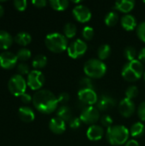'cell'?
I'll return each instance as SVG.
<instances>
[{"instance_id":"cell-15","label":"cell","mask_w":145,"mask_h":146,"mask_svg":"<svg viewBox=\"0 0 145 146\" xmlns=\"http://www.w3.org/2000/svg\"><path fill=\"white\" fill-rule=\"evenodd\" d=\"M49 128L56 134H62L66 130V122L57 116L53 117L49 122Z\"/></svg>"},{"instance_id":"cell-37","label":"cell","mask_w":145,"mask_h":146,"mask_svg":"<svg viewBox=\"0 0 145 146\" xmlns=\"http://www.w3.org/2000/svg\"><path fill=\"white\" fill-rule=\"evenodd\" d=\"M13 4L16 9L22 11V10L26 9V5H27V2H26V0H14Z\"/></svg>"},{"instance_id":"cell-11","label":"cell","mask_w":145,"mask_h":146,"mask_svg":"<svg viewBox=\"0 0 145 146\" xmlns=\"http://www.w3.org/2000/svg\"><path fill=\"white\" fill-rule=\"evenodd\" d=\"M73 15L78 21L82 22V23L89 21L91 18V10L89 9L88 7L83 5V4L76 5L73 9Z\"/></svg>"},{"instance_id":"cell-2","label":"cell","mask_w":145,"mask_h":146,"mask_svg":"<svg viewBox=\"0 0 145 146\" xmlns=\"http://www.w3.org/2000/svg\"><path fill=\"white\" fill-rule=\"evenodd\" d=\"M130 131L122 125H115L108 128L106 139L112 145H122L128 141Z\"/></svg>"},{"instance_id":"cell-32","label":"cell","mask_w":145,"mask_h":146,"mask_svg":"<svg viewBox=\"0 0 145 146\" xmlns=\"http://www.w3.org/2000/svg\"><path fill=\"white\" fill-rule=\"evenodd\" d=\"M79 85H80L81 88H84V89H93L94 88L93 81L89 77L82 78L79 81Z\"/></svg>"},{"instance_id":"cell-38","label":"cell","mask_w":145,"mask_h":146,"mask_svg":"<svg viewBox=\"0 0 145 146\" xmlns=\"http://www.w3.org/2000/svg\"><path fill=\"white\" fill-rule=\"evenodd\" d=\"M70 99V95L67 92H62L58 95L57 97V100H58V104H62V105H65Z\"/></svg>"},{"instance_id":"cell-8","label":"cell","mask_w":145,"mask_h":146,"mask_svg":"<svg viewBox=\"0 0 145 146\" xmlns=\"http://www.w3.org/2000/svg\"><path fill=\"white\" fill-rule=\"evenodd\" d=\"M81 121L88 125H94L100 118V112L97 107L93 106H85L79 115Z\"/></svg>"},{"instance_id":"cell-39","label":"cell","mask_w":145,"mask_h":146,"mask_svg":"<svg viewBox=\"0 0 145 146\" xmlns=\"http://www.w3.org/2000/svg\"><path fill=\"white\" fill-rule=\"evenodd\" d=\"M138 115L143 121H145V101L139 104L138 108Z\"/></svg>"},{"instance_id":"cell-46","label":"cell","mask_w":145,"mask_h":146,"mask_svg":"<svg viewBox=\"0 0 145 146\" xmlns=\"http://www.w3.org/2000/svg\"><path fill=\"white\" fill-rule=\"evenodd\" d=\"M144 81H145V72H144Z\"/></svg>"},{"instance_id":"cell-41","label":"cell","mask_w":145,"mask_h":146,"mask_svg":"<svg viewBox=\"0 0 145 146\" xmlns=\"http://www.w3.org/2000/svg\"><path fill=\"white\" fill-rule=\"evenodd\" d=\"M21 99L24 104H29L31 101H32V98L31 97V95L29 93H26V92L23 93L21 96Z\"/></svg>"},{"instance_id":"cell-44","label":"cell","mask_w":145,"mask_h":146,"mask_svg":"<svg viewBox=\"0 0 145 146\" xmlns=\"http://www.w3.org/2000/svg\"><path fill=\"white\" fill-rule=\"evenodd\" d=\"M125 146H140L138 142L135 139H131V140H128Z\"/></svg>"},{"instance_id":"cell-42","label":"cell","mask_w":145,"mask_h":146,"mask_svg":"<svg viewBox=\"0 0 145 146\" xmlns=\"http://www.w3.org/2000/svg\"><path fill=\"white\" fill-rule=\"evenodd\" d=\"M32 3L33 5H35L38 8H43L47 4L46 0H33V1H32Z\"/></svg>"},{"instance_id":"cell-22","label":"cell","mask_w":145,"mask_h":146,"mask_svg":"<svg viewBox=\"0 0 145 146\" xmlns=\"http://www.w3.org/2000/svg\"><path fill=\"white\" fill-rule=\"evenodd\" d=\"M14 40L21 45H27L32 41V36L27 32H20L15 34Z\"/></svg>"},{"instance_id":"cell-25","label":"cell","mask_w":145,"mask_h":146,"mask_svg":"<svg viewBox=\"0 0 145 146\" xmlns=\"http://www.w3.org/2000/svg\"><path fill=\"white\" fill-rule=\"evenodd\" d=\"M110 54H111V47L107 44H103L100 45L97 49V56L101 61L107 59L110 56Z\"/></svg>"},{"instance_id":"cell-47","label":"cell","mask_w":145,"mask_h":146,"mask_svg":"<svg viewBox=\"0 0 145 146\" xmlns=\"http://www.w3.org/2000/svg\"><path fill=\"white\" fill-rule=\"evenodd\" d=\"M144 3H145V1H144Z\"/></svg>"},{"instance_id":"cell-6","label":"cell","mask_w":145,"mask_h":146,"mask_svg":"<svg viewBox=\"0 0 145 146\" xmlns=\"http://www.w3.org/2000/svg\"><path fill=\"white\" fill-rule=\"evenodd\" d=\"M26 80L21 74H14L12 75L8 81V88L9 91L15 97L21 96L26 92Z\"/></svg>"},{"instance_id":"cell-9","label":"cell","mask_w":145,"mask_h":146,"mask_svg":"<svg viewBox=\"0 0 145 146\" xmlns=\"http://www.w3.org/2000/svg\"><path fill=\"white\" fill-rule=\"evenodd\" d=\"M26 83L32 90L38 91L44 83V76L41 71L33 69L27 74Z\"/></svg>"},{"instance_id":"cell-43","label":"cell","mask_w":145,"mask_h":146,"mask_svg":"<svg viewBox=\"0 0 145 146\" xmlns=\"http://www.w3.org/2000/svg\"><path fill=\"white\" fill-rule=\"evenodd\" d=\"M138 56V60L141 62H145V47L139 51Z\"/></svg>"},{"instance_id":"cell-16","label":"cell","mask_w":145,"mask_h":146,"mask_svg":"<svg viewBox=\"0 0 145 146\" xmlns=\"http://www.w3.org/2000/svg\"><path fill=\"white\" fill-rule=\"evenodd\" d=\"M104 134V131L103 128L99 126V125H91L89 127V128L87 129L86 132V136L87 138L91 140V141H97L100 140Z\"/></svg>"},{"instance_id":"cell-31","label":"cell","mask_w":145,"mask_h":146,"mask_svg":"<svg viewBox=\"0 0 145 146\" xmlns=\"http://www.w3.org/2000/svg\"><path fill=\"white\" fill-rule=\"evenodd\" d=\"M138 95V88L136 86H130L126 90V98H129L132 100L133 98H137Z\"/></svg>"},{"instance_id":"cell-5","label":"cell","mask_w":145,"mask_h":146,"mask_svg":"<svg viewBox=\"0 0 145 146\" xmlns=\"http://www.w3.org/2000/svg\"><path fill=\"white\" fill-rule=\"evenodd\" d=\"M84 72L91 79H99L105 75L107 72L106 64L100 59L91 58L85 62Z\"/></svg>"},{"instance_id":"cell-29","label":"cell","mask_w":145,"mask_h":146,"mask_svg":"<svg viewBox=\"0 0 145 146\" xmlns=\"http://www.w3.org/2000/svg\"><path fill=\"white\" fill-rule=\"evenodd\" d=\"M16 56L18 58V60L21 61V62H24V61H26L28 60L30 57H31V50H28L27 48H21L17 50L16 52Z\"/></svg>"},{"instance_id":"cell-33","label":"cell","mask_w":145,"mask_h":146,"mask_svg":"<svg viewBox=\"0 0 145 146\" xmlns=\"http://www.w3.org/2000/svg\"><path fill=\"white\" fill-rule=\"evenodd\" d=\"M137 35L141 41L145 43V21L137 26Z\"/></svg>"},{"instance_id":"cell-3","label":"cell","mask_w":145,"mask_h":146,"mask_svg":"<svg viewBox=\"0 0 145 146\" xmlns=\"http://www.w3.org/2000/svg\"><path fill=\"white\" fill-rule=\"evenodd\" d=\"M144 71L143 62H141L138 59H136L131 62H127L123 66L121 75L126 80L129 82H135L144 75Z\"/></svg>"},{"instance_id":"cell-45","label":"cell","mask_w":145,"mask_h":146,"mask_svg":"<svg viewBox=\"0 0 145 146\" xmlns=\"http://www.w3.org/2000/svg\"><path fill=\"white\" fill-rule=\"evenodd\" d=\"M3 13H4V9H3V7L0 4V17L3 15Z\"/></svg>"},{"instance_id":"cell-28","label":"cell","mask_w":145,"mask_h":146,"mask_svg":"<svg viewBox=\"0 0 145 146\" xmlns=\"http://www.w3.org/2000/svg\"><path fill=\"white\" fill-rule=\"evenodd\" d=\"M50 4L52 7V9L58 11H62L68 7L69 3L68 0H50Z\"/></svg>"},{"instance_id":"cell-4","label":"cell","mask_w":145,"mask_h":146,"mask_svg":"<svg viewBox=\"0 0 145 146\" xmlns=\"http://www.w3.org/2000/svg\"><path fill=\"white\" fill-rule=\"evenodd\" d=\"M46 47L52 52L61 53L66 50L68 47V38L60 33H50L44 38Z\"/></svg>"},{"instance_id":"cell-36","label":"cell","mask_w":145,"mask_h":146,"mask_svg":"<svg viewBox=\"0 0 145 146\" xmlns=\"http://www.w3.org/2000/svg\"><path fill=\"white\" fill-rule=\"evenodd\" d=\"M100 121H101V123H102V125L103 127H106L109 128V127H110L113 126L114 121H113L112 117L110 115H102L101 118H100Z\"/></svg>"},{"instance_id":"cell-1","label":"cell","mask_w":145,"mask_h":146,"mask_svg":"<svg viewBox=\"0 0 145 146\" xmlns=\"http://www.w3.org/2000/svg\"><path fill=\"white\" fill-rule=\"evenodd\" d=\"M32 104L39 112L43 114H50L57 109L58 100L52 92L46 89H41L33 94Z\"/></svg>"},{"instance_id":"cell-13","label":"cell","mask_w":145,"mask_h":146,"mask_svg":"<svg viewBox=\"0 0 145 146\" xmlns=\"http://www.w3.org/2000/svg\"><path fill=\"white\" fill-rule=\"evenodd\" d=\"M118 109H119V112L121 113V115L127 118L133 115V113L135 112L136 107L132 100L126 98L120 102Z\"/></svg>"},{"instance_id":"cell-35","label":"cell","mask_w":145,"mask_h":146,"mask_svg":"<svg viewBox=\"0 0 145 146\" xmlns=\"http://www.w3.org/2000/svg\"><path fill=\"white\" fill-rule=\"evenodd\" d=\"M16 69L19 73V74L21 75H25V74H28L30 73V69H29V66L26 63V62H20L16 65Z\"/></svg>"},{"instance_id":"cell-34","label":"cell","mask_w":145,"mask_h":146,"mask_svg":"<svg viewBox=\"0 0 145 146\" xmlns=\"http://www.w3.org/2000/svg\"><path fill=\"white\" fill-rule=\"evenodd\" d=\"M82 36L85 40H91L94 36V29L90 26L85 27L82 30Z\"/></svg>"},{"instance_id":"cell-17","label":"cell","mask_w":145,"mask_h":146,"mask_svg":"<svg viewBox=\"0 0 145 146\" xmlns=\"http://www.w3.org/2000/svg\"><path fill=\"white\" fill-rule=\"evenodd\" d=\"M121 23L122 27L126 31H132L137 28V20L134 15L131 14H126L121 17Z\"/></svg>"},{"instance_id":"cell-7","label":"cell","mask_w":145,"mask_h":146,"mask_svg":"<svg viewBox=\"0 0 145 146\" xmlns=\"http://www.w3.org/2000/svg\"><path fill=\"white\" fill-rule=\"evenodd\" d=\"M87 44L83 39L77 38L69 44L67 51L71 58L77 59L85 55V53L87 50Z\"/></svg>"},{"instance_id":"cell-21","label":"cell","mask_w":145,"mask_h":146,"mask_svg":"<svg viewBox=\"0 0 145 146\" xmlns=\"http://www.w3.org/2000/svg\"><path fill=\"white\" fill-rule=\"evenodd\" d=\"M56 115H57V117L61 118L62 120H63L66 122V121H70L72 120L73 113H72L71 109L68 106L62 105L57 109Z\"/></svg>"},{"instance_id":"cell-12","label":"cell","mask_w":145,"mask_h":146,"mask_svg":"<svg viewBox=\"0 0 145 146\" xmlns=\"http://www.w3.org/2000/svg\"><path fill=\"white\" fill-rule=\"evenodd\" d=\"M17 56L11 51H3L0 53V67L5 69L14 68L17 64Z\"/></svg>"},{"instance_id":"cell-19","label":"cell","mask_w":145,"mask_h":146,"mask_svg":"<svg viewBox=\"0 0 145 146\" xmlns=\"http://www.w3.org/2000/svg\"><path fill=\"white\" fill-rule=\"evenodd\" d=\"M135 6V1L133 0H121L117 1L115 3V8L123 13H129L133 9Z\"/></svg>"},{"instance_id":"cell-27","label":"cell","mask_w":145,"mask_h":146,"mask_svg":"<svg viewBox=\"0 0 145 146\" xmlns=\"http://www.w3.org/2000/svg\"><path fill=\"white\" fill-rule=\"evenodd\" d=\"M119 21V15L115 11H110L109 12L105 17H104V21L105 24L109 27H114L117 24Z\"/></svg>"},{"instance_id":"cell-40","label":"cell","mask_w":145,"mask_h":146,"mask_svg":"<svg viewBox=\"0 0 145 146\" xmlns=\"http://www.w3.org/2000/svg\"><path fill=\"white\" fill-rule=\"evenodd\" d=\"M81 120L80 118H72V120L69 121V126L72 129H78L81 125Z\"/></svg>"},{"instance_id":"cell-24","label":"cell","mask_w":145,"mask_h":146,"mask_svg":"<svg viewBox=\"0 0 145 146\" xmlns=\"http://www.w3.org/2000/svg\"><path fill=\"white\" fill-rule=\"evenodd\" d=\"M46 64H47V57L42 54H38L35 56L32 62V67L37 70H38L39 68H43L44 67L46 66Z\"/></svg>"},{"instance_id":"cell-14","label":"cell","mask_w":145,"mask_h":146,"mask_svg":"<svg viewBox=\"0 0 145 146\" xmlns=\"http://www.w3.org/2000/svg\"><path fill=\"white\" fill-rule=\"evenodd\" d=\"M115 106V100L109 95H102L97 103V108L99 111H108Z\"/></svg>"},{"instance_id":"cell-10","label":"cell","mask_w":145,"mask_h":146,"mask_svg":"<svg viewBox=\"0 0 145 146\" xmlns=\"http://www.w3.org/2000/svg\"><path fill=\"white\" fill-rule=\"evenodd\" d=\"M78 98L80 103L85 104L86 106H93L98 100L97 94L94 89H79L78 92Z\"/></svg>"},{"instance_id":"cell-20","label":"cell","mask_w":145,"mask_h":146,"mask_svg":"<svg viewBox=\"0 0 145 146\" xmlns=\"http://www.w3.org/2000/svg\"><path fill=\"white\" fill-rule=\"evenodd\" d=\"M13 43V38L11 34L5 31V30H0V49L6 50L8 49Z\"/></svg>"},{"instance_id":"cell-18","label":"cell","mask_w":145,"mask_h":146,"mask_svg":"<svg viewBox=\"0 0 145 146\" xmlns=\"http://www.w3.org/2000/svg\"><path fill=\"white\" fill-rule=\"evenodd\" d=\"M18 115L24 122H31L35 118L34 111L28 106H21L18 110Z\"/></svg>"},{"instance_id":"cell-23","label":"cell","mask_w":145,"mask_h":146,"mask_svg":"<svg viewBox=\"0 0 145 146\" xmlns=\"http://www.w3.org/2000/svg\"><path fill=\"white\" fill-rule=\"evenodd\" d=\"M130 134L134 137V138H138L143 136V134L144 133L145 127L144 125L142 122H135L132 125L131 128H130Z\"/></svg>"},{"instance_id":"cell-26","label":"cell","mask_w":145,"mask_h":146,"mask_svg":"<svg viewBox=\"0 0 145 146\" xmlns=\"http://www.w3.org/2000/svg\"><path fill=\"white\" fill-rule=\"evenodd\" d=\"M76 33H77V27H76L75 24H73L72 22H68L65 24V26L63 27V33L67 38H73L75 36Z\"/></svg>"},{"instance_id":"cell-30","label":"cell","mask_w":145,"mask_h":146,"mask_svg":"<svg viewBox=\"0 0 145 146\" xmlns=\"http://www.w3.org/2000/svg\"><path fill=\"white\" fill-rule=\"evenodd\" d=\"M124 56L126 57V59L128 62L136 60V56H137V50L134 47L132 46H127L126 47V49L124 50Z\"/></svg>"}]
</instances>
